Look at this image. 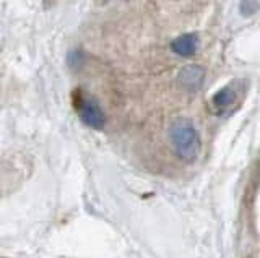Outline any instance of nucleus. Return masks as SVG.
<instances>
[{
  "instance_id": "4",
  "label": "nucleus",
  "mask_w": 260,
  "mask_h": 258,
  "mask_svg": "<svg viewBox=\"0 0 260 258\" xmlns=\"http://www.w3.org/2000/svg\"><path fill=\"white\" fill-rule=\"evenodd\" d=\"M202 78H203V70L199 67H187L181 73V82L187 88H197L202 83Z\"/></svg>"
},
{
  "instance_id": "6",
  "label": "nucleus",
  "mask_w": 260,
  "mask_h": 258,
  "mask_svg": "<svg viewBox=\"0 0 260 258\" xmlns=\"http://www.w3.org/2000/svg\"><path fill=\"white\" fill-rule=\"evenodd\" d=\"M258 2L257 0H242L239 4V12L242 17H252L258 12Z\"/></svg>"
},
{
  "instance_id": "2",
  "label": "nucleus",
  "mask_w": 260,
  "mask_h": 258,
  "mask_svg": "<svg viewBox=\"0 0 260 258\" xmlns=\"http://www.w3.org/2000/svg\"><path fill=\"white\" fill-rule=\"evenodd\" d=\"M78 116L83 122L91 128H101L104 125V116L100 106L91 99H80L77 104Z\"/></svg>"
},
{
  "instance_id": "1",
  "label": "nucleus",
  "mask_w": 260,
  "mask_h": 258,
  "mask_svg": "<svg viewBox=\"0 0 260 258\" xmlns=\"http://www.w3.org/2000/svg\"><path fill=\"white\" fill-rule=\"evenodd\" d=\"M171 143L176 153L185 161H193L200 153V138L192 122L179 119L171 125L169 130Z\"/></svg>"
},
{
  "instance_id": "3",
  "label": "nucleus",
  "mask_w": 260,
  "mask_h": 258,
  "mask_svg": "<svg viewBox=\"0 0 260 258\" xmlns=\"http://www.w3.org/2000/svg\"><path fill=\"white\" fill-rule=\"evenodd\" d=\"M199 36L195 33L189 34H182L176 38L173 43H171V51L174 54L181 55V57H192V55L197 52L199 49Z\"/></svg>"
},
{
  "instance_id": "5",
  "label": "nucleus",
  "mask_w": 260,
  "mask_h": 258,
  "mask_svg": "<svg viewBox=\"0 0 260 258\" xmlns=\"http://www.w3.org/2000/svg\"><path fill=\"white\" fill-rule=\"evenodd\" d=\"M234 101V91L231 88H223L213 96V104L218 107H228Z\"/></svg>"
}]
</instances>
